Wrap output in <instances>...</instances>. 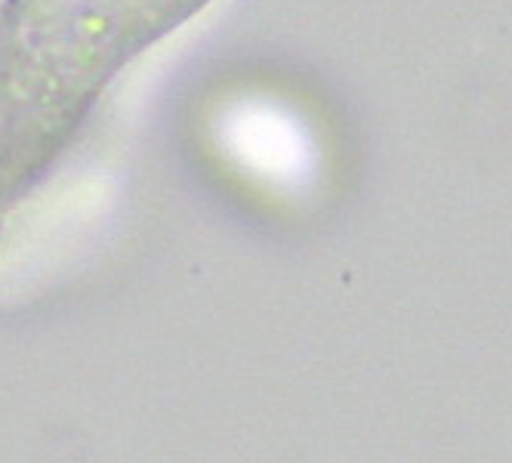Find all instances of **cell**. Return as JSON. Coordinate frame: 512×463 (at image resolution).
<instances>
[{"instance_id":"cell-1","label":"cell","mask_w":512,"mask_h":463,"mask_svg":"<svg viewBox=\"0 0 512 463\" xmlns=\"http://www.w3.org/2000/svg\"><path fill=\"white\" fill-rule=\"evenodd\" d=\"M210 0H4L0 139L65 130L118 71Z\"/></svg>"}]
</instances>
